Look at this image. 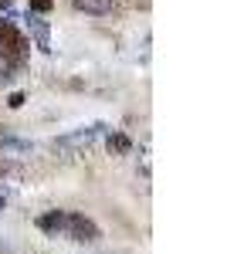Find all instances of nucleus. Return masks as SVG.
Wrapping results in <instances>:
<instances>
[{
    "label": "nucleus",
    "instance_id": "nucleus-1",
    "mask_svg": "<svg viewBox=\"0 0 244 254\" xmlns=\"http://www.w3.org/2000/svg\"><path fill=\"white\" fill-rule=\"evenodd\" d=\"M0 44H3V55H7L10 64H20L24 55H27V41L20 38L17 27H14L10 20H3V17H0Z\"/></svg>",
    "mask_w": 244,
    "mask_h": 254
},
{
    "label": "nucleus",
    "instance_id": "nucleus-2",
    "mask_svg": "<svg viewBox=\"0 0 244 254\" xmlns=\"http://www.w3.org/2000/svg\"><path fill=\"white\" fill-rule=\"evenodd\" d=\"M64 234H71L75 241H99V227L88 220V217H81V214H68V220H64Z\"/></svg>",
    "mask_w": 244,
    "mask_h": 254
},
{
    "label": "nucleus",
    "instance_id": "nucleus-3",
    "mask_svg": "<svg viewBox=\"0 0 244 254\" xmlns=\"http://www.w3.org/2000/svg\"><path fill=\"white\" fill-rule=\"evenodd\" d=\"M64 220H68L64 210H48L44 217H38V227L48 231V234H61V231H64Z\"/></svg>",
    "mask_w": 244,
    "mask_h": 254
},
{
    "label": "nucleus",
    "instance_id": "nucleus-4",
    "mask_svg": "<svg viewBox=\"0 0 244 254\" xmlns=\"http://www.w3.org/2000/svg\"><path fill=\"white\" fill-rule=\"evenodd\" d=\"M27 27H31V34H34V41H38V48L44 51V55H51V31H48V24L38 17L27 20Z\"/></svg>",
    "mask_w": 244,
    "mask_h": 254
},
{
    "label": "nucleus",
    "instance_id": "nucleus-5",
    "mask_svg": "<svg viewBox=\"0 0 244 254\" xmlns=\"http://www.w3.org/2000/svg\"><path fill=\"white\" fill-rule=\"evenodd\" d=\"M75 7L85 14H109L112 10V0H75Z\"/></svg>",
    "mask_w": 244,
    "mask_h": 254
},
{
    "label": "nucleus",
    "instance_id": "nucleus-6",
    "mask_svg": "<svg viewBox=\"0 0 244 254\" xmlns=\"http://www.w3.org/2000/svg\"><path fill=\"white\" fill-rule=\"evenodd\" d=\"M129 146H132V142H129V136H122V132H116V136L109 139V149H112V153H129Z\"/></svg>",
    "mask_w": 244,
    "mask_h": 254
},
{
    "label": "nucleus",
    "instance_id": "nucleus-7",
    "mask_svg": "<svg viewBox=\"0 0 244 254\" xmlns=\"http://www.w3.org/2000/svg\"><path fill=\"white\" fill-rule=\"evenodd\" d=\"M55 7V0H31V10H38V14H48Z\"/></svg>",
    "mask_w": 244,
    "mask_h": 254
},
{
    "label": "nucleus",
    "instance_id": "nucleus-8",
    "mask_svg": "<svg viewBox=\"0 0 244 254\" xmlns=\"http://www.w3.org/2000/svg\"><path fill=\"white\" fill-rule=\"evenodd\" d=\"M7 105H10V109H20V105H24V95H20V92H14V95L7 98Z\"/></svg>",
    "mask_w": 244,
    "mask_h": 254
},
{
    "label": "nucleus",
    "instance_id": "nucleus-9",
    "mask_svg": "<svg viewBox=\"0 0 244 254\" xmlns=\"http://www.w3.org/2000/svg\"><path fill=\"white\" fill-rule=\"evenodd\" d=\"M7 7H10V0H0V10H7Z\"/></svg>",
    "mask_w": 244,
    "mask_h": 254
},
{
    "label": "nucleus",
    "instance_id": "nucleus-10",
    "mask_svg": "<svg viewBox=\"0 0 244 254\" xmlns=\"http://www.w3.org/2000/svg\"><path fill=\"white\" fill-rule=\"evenodd\" d=\"M0 210H3V196H0Z\"/></svg>",
    "mask_w": 244,
    "mask_h": 254
}]
</instances>
